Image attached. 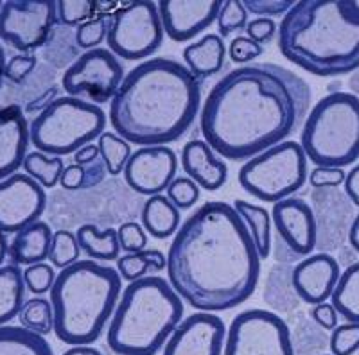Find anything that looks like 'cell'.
I'll return each mask as SVG.
<instances>
[{"instance_id": "cell-59", "label": "cell", "mask_w": 359, "mask_h": 355, "mask_svg": "<svg viewBox=\"0 0 359 355\" xmlns=\"http://www.w3.org/2000/svg\"><path fill=\"white\" fill-rule=\"evenodd\" d=\"M348 88H351L352 95L359 97V69L355 72L351 74V79H348Z\"/></svg>"}, {"instance_id": "cell-24", "label": "cell", "mask_w": 359, "mask_h": 355, "mask_svg": "<svg viewBox=\"0 0 359 355\" xmlns=\"http://www.w3.org/2000/svg\"><path fill=\"white\" fill-rule=\"evenodd\" d=\"M182 56L185 67L201 81L221 72L226 60V47L219 34H205L198 41L189 43Z\"/></svg>"}, {"instance_id": "cell-37", "label": "cell", "mask_w": 359, "mask_h": 355, "mask_svg": "<svg viewBox=\"0 0 359 355\" xmlns=\"http://www.w3.org/2000/svg\"><path fill=\"white\" fill-rule=\"evenodd\" d=\"M108 22H110V17L107 15H101V17L90 18L85 24L79 25L74 33V40H76V47L79 49L92 50L99 49L102 41H107L108 34Z\"/></svg>"}, {"instance_id": "cell-36", "label": "cell", "mask_w": 359, "mask_h": 355, "mask_svg": "<svg viewBox=\"0 0 359 355\" xmlns=\"http://www.w3.org/2000/svg\"><path fill=\"white\" fill-rule=\"evenodd\" d=\"M219 36L226 38L236 31H243L248 24V11L241 0H226L221 6L216 18Z\"/></svg>"}, {"instance_id": "cell-53", "label": "cell", "mask_w": 359, "mask_h": 355, "mask_svg": "<svg viewBox=\"0 0 359 355\" xmlns=\"http://www.w3.org/2000/svg\"><path fill=\"white\" fill-rule=\"evenodd\" d=\"M57 92H60V88H57V86H50L49 90H45L40 97L29 102L27 108H25V111H38V113H40V111H43L45 108L49 106L50 102L56 101Z\"/></svg>"}, {"instance_id": "cell-25", "label": "cell", "mask_w": 359, "mask_h": 355, "mask_svg": "<svg viewBox=\"0 0 359 355\" xmlns=\"http://www.w3.org/2000/svg\"><path fill=\"white\" fill-rule=\"evenodd\" d=\"M180 214L182 212L168 200V196L156 194L146 200L140 219H142V226L147 235L163 241L178 232L180 219H182Z\"/></svg>"}, {"instance_id": "cell-13", "label": "cell", "mask_w": 359, "mask_h": 355, "mask_svg": "<svg viewBox=\"0 0 359 355\" xmlns=\"http://www.w3.org/2000/svg\"><path fill=\"white\" fill-rule=\"evenodd\" d=\"M124 67L110 49H92L79 54L65 70L62 86L70 97H86L94 104H104L117 94L124 79Z\"/></svg>"}, {"instance_id": "cell-28", "label": "cell", "mask_w": 359, "mask_h": 355, "mask_svg": "<svg viewBox=\"0 0 359 355\" xmlns=\"http://www.w3.org/2000/svg\"><path fill=\"white\" fill-rule=\"evenodd\" d=\"M76 239H78L79 249L90 260L111 262L117 260L121 255V246H118L115 228L99 230L94 225H83L76 232Z\"/></svg>"}, {"instance_id": "cell-46", "label": "cell", "mask_w": 359, "mask_h": 355, "mask_svg": "<svg viewBox=\"0 0 359 355\" xmlns=\"http://www.w3.org/2000/svg\"><path fill=\"white\" fill-rule=\"evenodd\" d=\"M230 60L237 65H250V63L262 54V46L250 40L248 36L233 38L229 47Z\"/></svg>"}, {"instance_id": "cell-54", "label": "cell", "mask_w": 359, "mask_h": 355, "mask_svg": "<svg viewBox=\"0 0 359 355\" xmlns=\"http://www.w3.org/2000/svg\"><path fill=\"white\" fill-rule=\"evenodd\" d=\"M99 156H101V153H99L97 144H86V146H83L81 149H78V151L74 153V164L88 165L92 164L94 160H97Z\"/></svg>"}, {"instance_id": "cell-10", "label": "cell", "mask_w": 359, "mask_h": 355, "mask_svg": "<svg viewBox=\"0 0 359 355\" xmlns=\"http://www.w3.org/2000/svg\"><path fill=\"white\" fill-rule=\"evenodd\" d=\"M163 34L156 2H131L110 17L107 43L117 57L137 62L162 47Z\"/></svg>"}, {"instance_id": "cell-44", "label": "cell", "mask_w": 359, "mask_h": 355, "mask_svg": "<svg viewBox=\"0 0 359 355\" xmlns=\"http://www.w3.org/2000/svg\"><path fill=\"white\" fill-rule=\"evenodd\" d=\"M147 271H149V264L144 258L142 251L140 253H126L117 258V273L128 284L144 278Z\"/></svg>"}, {"instance_id": "cell-43", "label": "cell", "mask_w": 359, "mask_h": 355, "mask_svg": "<svg viewBox=\"0 0 359 355\" xmlns=\"http://www.w3.org/2000/svg\"><path fill=\"white\" fill-rule=\"evenodd\" d=\"M36 65L38 60L34 54H15L6 63L4 78L15 85H20L34 72Z\"/></svg>"}, {"instance_id": "cell-20", "label": "cell", "mask_w": 359, "mask_h": 355, "mask_svg": "<svg viewBox=\"0 0 359 355\" xmlns=\"http://www.w3.org/2000/svg\"><path fill=\"white\" fill-rule=\"evenodd\" d=\"M339 274V264L332 255L316 253L302 258L293 267V287L298 300L309 305L323 303L331 298Z\"/></svg>"}, {"instance_id": "cell-58", "label": "cell", "mask_w": 359, "mask_h": 355, "mask_svg": "<svg viewBox=\"0 0 359 355\" xmlns=\"http://www.w3.org/2000/svg\"><path fill=\"white\" fill-rule=\"evenodd\" d=\"M8 251H9V244H8V239H6V233L0 232V265L4 264V260L8 258Z\"/></svg>"}, {"instance_id": "cell-8", "label": "cell", "mask_w": 359, "mask_h": 355, "mask_svg": "<svg viewBox=\"0 0 359 355\" xmlns=\"http://www.w3.org/2000/svg\"><path fill=\"white\" fill-rule=\"evenodd\" d=\"M107 113L78 97H57L29 124V139L43 155H74L104 133Z\"/></svg>"}, {"instance_id": "cell-30", "label": "cell", "mask_w": 359, "mask_h": 355, "mask_svg": "<svg viewBox=\"0 0 359 355\" xmlns=\"http://www.w3.org/2000/svg\"><path fill=\"white\" fill-rule=\"evenodd\" d=\"M0 355H54L43 335L24 327H0Z\"/></svg>"}, {"instance_id": "cell-62", "label": "cell", "mask_w": 359, "mask_h": 355, "mask_svg": "<svg viewBox=\"0 0 359 355\" xmlns=\"http://www.w3.org/2000/svg\"><path fill=\"white\" fill-rule=\"evenodd\" d=\"M320 355H327V354H320Z\"/></svg>"}, {"instance_id": "cell-23", "label": "cell", "mask_w": 359, "mask_h": 355, "mask_svg": "<svg viewBox=\"0 0 359 355\" xmlns=\"http://www.w3.org/2000/svg\"><path fill=\"white\" fill-rule=\"evenodd\" d=\"M54 232L43 221H36L15 233V239L9 244L8 257L15 265L40 264L49 257L50 242Z\"/></svg>"}, {"instance_id": "cell-6", "label": "cell", "mask_w": 359, "mask_h": 355, "mask_svg": "<svg viewBox=\"0 0 359 355\" xmlns=\"http://www.w3.org/2000/svg\"><path fill=\"white\" fill-rule=\"evenodd\" d=\"M184 318V300L162 277L130 282L108 327V347L117 355H156Z\"/></svg>"}, {"instance_id": "cell-48", "label": "cell", "mask_w": 359, "mask_h": 355, "mask_svg": "<svg viewBox=\"0 0 359 355\" xmlns=\"http://www.w3.org/2000/svg\"><path fill=\"white\" fill-rule=\"evenodd\" d=\"M278 25L275 24L271 18H253L246 24V36L253 40L255 43L262 46V43H269L277 34Z\"/></svg>"}, {"instance_id": "cell-9", "label": "cell", "mask_w": 359, "mask_h": 355, "mask_svg": "<svg viewBox=\"0 0 359 355\" xmlns=\"http://www.w3.org/2000/svg\"><path fill=\"white\" fill-rule=\"evenodd\" d=\"M307 176V158L300 144L284 140L246 160L237 178L250 196L275 204L300 190Z\"/></svg>"}, {"instance_id": "cell-32", "label": "cell", "mask_w": 359, "mask_h": 355, "mask_svg": "<svg viewBox=\"0 0 359 355\" xmlns=\"http://www.w3.org/2000/svg\"><path fill=\"white\" fill-rule=\"evenodd\" d=\"M22 167H24L25 174L31 176L41 187L53 188L60 183L65 164L60 156H47L40 151H34L27 153Z\"/></svg>"}, {"instance_id": "cell-45", "label": "cell", "mask_w": 359, "mask_h": 355, "mask_svg": "<svg viewBox=\"0 0 359 355\" xmlns=\"http://www.w3.org/2000/svg\"><path fill=\"white\" fill-rule=\"evenodd\" d=\"M248 15H257L259 18H271L286 15L293 8V0H243Z\"/></svg>"}, {"instance_id": "cell-27", "label": "cell", "mask_w": 359, "mask_h": 355, "mask_svg": "<svg viewBox=\"0 0 359 355\" xmlns=\"http://www.w3.org/2000/svg\"><path fill=\"white\" fill-rule=\"evenodd\" d=\"M24 271L15 264L0 265V327L18 318L25 303Z\"/></svg>"}, {"instance_id": "cell-17", "label": "cell", "mask_w": 359, "mask_h": 355, "mask_svg": "<svg viewBox=\"0 0 359 355\" xmlns=\"http://www.w3.org/2000/svg\"><path fill=\"white\" fill-rule=\"evenodd\" d=\"M226 327L212 312H194L168 339L163 355H223Z\"/></svg>"}, {"instance_id": "cell-1", "label": "cell", "mask_w": 359, "mask_h": 355, "mask_svg": "<svg viewBox=\"0 0 359 355\" xmlns=\"http://www.w3.org/2000/svg\"><path fill=\"white\" fill-rule=\"evenodd\" d=\"M309 106L306 79L277 63H250L210 88L200 110V130L214 153L241 162L293 135Z\"/></svg>"}, {"instance_id": "cell-61", "label": "cell", "mask_w": 359, "mask_h": 355, "mask_svg": "<svg viewBox=\"0 0 359 355\" xmlns=\"http://www.w3.org/2000/svg\"><path fill=\"white\" fill-rule=\"evenodd\" d=\"M0 8H2V0H0Z\"/></svg>"}, {"instance_id": "cell-22", "label": "cell", "mask_w": 359, "mask_h": 355, "mask_svg": "<svg viewBox=\"0 0 359 355\" xmlns=\"http://www.w3.org/2000/svg\"><path fill=\"white\" fill-rule=\"evenodd\" d=\"M180 164L198 187L208 192L219 190L229 180V167L205 140H189L182 149Z\"/></svg>"}, {"instance_id": "cell-55", "label": "cell", "mask_w": 359, "mask_h": 355, "mask_svg": "<svg viewBox=\"0 0 359 355\" xmlns=\"http://www.w3.org/2000/svg\"><path fill=\"white\" fill-rule=\"evenodd\" d=\"M142 255L149 264V271H163L168 267V257L158 249H144Z\"/></svg>"}, {"instance_id": "cell-21", "label": "cell", "mask_w": 359, "mask_h": 355, "mask_svg": "<svg viewBox=\"0 0 359 355\" xmlns=\"http://www.w3.org/2000/svg\"><path fill=\"white\" fill-rule=\"evenodd\" d=\"M29 123L18 104L0 106V181L13 176L27 156Z\"/></svg>"}, {"instance_id": "cell-51", "label": "cell", "mask_w": 359, "mask_h": 355, "mask_svg": "<svg viewBox=\"0 0 359 355\" xmlns=\"http://www.w3.org/2000/svg\"><path fill=\"white\" fill-rule=\"evenodd\" d=\"M85 167V183H83V188H94L97 187L99 183L104 181L108 174L107 164H104V160L99 156L97 160H94L92 164L83 165Z\"/></svg>"}, {"instance_id": "cell-39", "label": "cell", "mask_w": 359, "mask_h": 355, "mask_svg": "<svg viewBox=\"0 0 359 355\" xmlns=\"http://www.w3.org/2000/svg\"><path fill=\"white\" fill-rule=\"evenodd\" d=\"M165 192H168V200L180 212L192 209L200 200V187L191 178H182V176L175 178Z\"/></svg>"}, {"instance_id": "cell-57", "label": "cell", "mask_w": 359, "mask_h": 355, "mask_svg": "<svg viewBox=\"0 0 359 355\" xmlns=\"http://www.w3.org/2000/svg\"><path fill=\"white\" fill-rule=\"evenodd\" d=\"M63 355H102V351L94 347H90V344H81V347H72Z\"/></svg>"}, {"instance_id": "cell-2", "label": "cell", "mask_w": 359, "mask_h": 355, "mask_svg": "<svg viewBox=\"0 0 359 355\" xmlns=\"http://www.w3.org/2000/svg\"><path fill=\"white\" fill-rule=\"evenodd\" d=\"M168 278L198 312H223L252 298L261 257L232 204L208 201L180 225L168 251Z\"/></svg>"}, {"instance_id": "cell-47", "label": "cell", "mask_w": 359, "mask_h": 355, "mask_svg": "<svg viewBox=\"0 0 359 355\" xmlns=\"http://www.w3.org/2000/svg\"><path fill=\"white\" fill-rule=\"evenodd\" d=\"M345 171L336 167H314L309 172L307 180L311 187L316 188H338L345 181Z\"/></svg>"}, {"instance_id": "cell-42", "label": "cell", "mask_w": 359, "mask_h": 355, "mask_svg": "<svg viewBox=\"0 0 359 355\" xmlns=\"http://www.w3.org/2000/svg\"><path fill=\"white\" fill-rule=\"evenodd\" d=\"M118 246L124 253H140L147 246V233L142 225L128 221L117 228Z\"/></svg>"}, {"instance_id": "cell-14", "label": "cell", "mask_w": 359, "mask_h": 355, "mask_svg": "<svg viewBox=\"0 0 359 355\" xmlns=\"http://www.w3.org/2000/svg\"><path fill=\"white\" fill-rule=\"evenodd\" d=\"M271 225L275 228V258L278 264L313 255L316 248V221L313 209L302 197H286L273 204Z\"/></svg>"}, {"instance_id": "cell-35", "label": "cell", "mask_w": 359, "mask_h": 355, "mask_svg": "<svg viewBox=\"0 0 359 355\" xmlns=\"http://www.w3.org/2000/svg\"><path fill=\"white\" fill-rule=\"evenodd\" d=\"M79 253H81V249H79L76 233L69 232V230H57V232H54L49 257H47L53 267L65 270V267L79 260Z\"/></svg>"}, {"instance_id": "cell-11", "label": "cell", "mask_w": 359, "mask_h": 355, "mask_svg": "<svg viewBox=\"0 0 359 355\" xmlns=\"http://www.w3.org/2000/svg\"><path fill=\"white\" fill-rule=\"evenodd\" d=\"M223 355H294L290 325L269 310L239 312L226 330Z\"/></svg>"}, {"instance_id": "cell-5", "label": "cell", "mask_w": 359, "mask_h": 355, "mask_svg": "<svg viewBox=\"0 0 359 355\" xmlns=\"http://www.w3.org/2000/svg\"><path fill=\"white\" fill-rule=\"evenodd\" d=\"M123 293L117 270L95 260H78L56 274L50 289L54 334L65 344L81 347L101 337Z\"/></svg>"}, {"instance_id": "cell-29", "label": "cell", "mask_w": 359, "mask_h": 355, "mask_svg": "<svg viewBox=\"0 0 359 355\" xmlns=\"http://www.w3.org/2000/svg\"><path fill=\"white\" fill-rule=\"evenodd\" d=\"M233 210L245 221L246 228L257 248L259 257L268 258L271 255V216L261 204L248 203L245 200H236Z\"/></svg>"}, {"instance_id": "cell-56", "label": "cell", "mask_w": 359, "mask_h": 355, "mask_svg": "<svg viewBox=\"0 0 359 355\" xmlns=\"http://www.w3.org/2000/svg\"><path fill=\"white\" fill-rule=\"evenodd\" d=\"M347 239H348V244H351V248L359 255V212L354 216V221H352Z\"/></svg>"}, {"instance_id": "cell-16", "label": "cell", "mask_w": 359, "mask_h": 355, "mask_svg": "<svg viewBox=\"0 0 359 355\" xmlns=\"http://www.w3.org/2000/svg\"><path fill=\"white\" fill-rule=\"evenodd\" d=\"M178 171V156L168 146L140 147L131 153L124 167V181L142 196H156L168 190Z\"/></svg>"}, {"instance_id": "cell-40", "label": "cell", "mask_w": 359, "mask_h": 355, "mask_svg": "<svg viewBox=\"0 0 359 355\" xmlns=\"http://www.w3.org/2000/svg\"><path fill=\"white\" fill-rule=\"evenodd\" d=\"M24 282L27 291H31L36 296L49 293L53 289L54 282H56V273H54V267L50 264H40L27 265L24 270Z\"/></svg>"}, {"instance_id": "cell-60", "label": "cell", "mask_w": 359, "mask_h": 355, "mask_svg": "<svg viewBox=\"0 0 359 355\" xmlns=\"http://www.w3.org/2000/svg\"><path fill=\"white\" fill-rule=\"evenodd\" d=\"M6 63H8V60H6V53L4 49H2V46H0V90H2V85H4V70H6Z\"/></svg>"}, {"instance_id": "cell-31", "label": "cell", "mask_w": 359, "mask_h": 355, "mask_svg": "<svg viewBox=\"0 0 359 355\" xmlns=\"http://www.w3.org/2000/svg\"><path fill=\"white\" fill-rule=\"evenodd\" d=\"M331 303L345 321L359 323V262L351 264L339 274Z\"/></svg>"}, {"instance_id": "cell-41", "label": "cell", "mask_w": 359, "mask_h": 355, "mask_svg": "<svg viewBox=\"0 0 359 355\" xmlns=\"http://www.w3.org/2000/svg\"><path fill=\"white\" fill-rule=\"evenodd\" d=\"M332 355H352L359 351V323H345L332 330L329 339Z\"/></svg>"}, {"instance_id": "cell-38", "label": "cell", "mask_w": 359, "mask_h": 355, "mask_svg": "<svg viewBox=\"0 0 359 355\" xmlns=\"http://www.w3.org/2000/svg\"><path fill=\"white\" fill-rule=\"evenodd\" d=\"M57 6V22L67 27H79L90 20L95 11V2L92 0H60Z\"/></svg>"}, {"instance_id": "cell-50", "label": "cell", "mask_w": 359, "mask_h": 355, "mask_svg": "<svg viewBox=\"0 0 359 355\" xmlns=\"http://www.w3.org/2000/svg\"><path fill=\"white\" fill-rule=\"evenodd\" d=\"M83 183H85V167L83 165L72 164L63 169L60 185L65 190H79V188H83Z\"/></svg>"}, {"instance_id": "cell-3", "label": "cell", "mask_w": 359, "mask_h": 355, "mask_svg": "<svg viewBox=\"0 0 359 355\" xmlns=\"http://www.w3.org/2000/svg\"><path fill=\"white\" fill-rule=\"evenodd\" d=\"M201 108V81L172 57H151L124 76L110 101L115 133L140 147L168 146L187 133Z\"/></svg>"}, {"instance_id": "cell-49", "label": "cell", "mask_w": 359, "mask_h": 355, "mask_svg": "<svg viewBox=\"0 0 359 355\" xmlns=\"http://www.w3.org/2000/svg\"><path fill=\"white\" fill-rule=\"evenodd\" d=\"M311 319L323 330H334L338 327V312L332 307V303H318L311 310Z\"/></svg>"}, {"instance_id": "cell-15", "label": "cell", "mask_w": 359, "mask_h": 355, "mask_svg": "<svg viewBox=\"0 0 359 355\" xmlns=\"http://www.w3.org/2000/svg\"><path fill=\"white\" fill-rule=\"evenodd\" d=\"M47 207V194L25 172H15L0 181V232L18 233L40 221Z\"/></svg>"}, {"instance_id": "cell-18", "label": "cell", "mask_w": 359, "mask_h": 355, "mask_svg": "<svg viewBox=\"0 0 359 355\" xmlns=\"http://www.w3.org/2000/svg\"><path fill=\"white\" fill-rule=\"evenodd\" d=\"M311 209L316 221V248L322 249V253L339 248L354 221L352 203L345 192L316 188L311 194Z\"/></svg>"}, {"instance_id": "cell-19", "label": "cell", "mask_w": 359, "mask_h": 355, "mask_svg": "<svg viewBox=\"0 0 359 355\" xmlns=\"http://www.w3.org/2000/svg\"><path fill=\"white\" fill-rule=\"evenodd\" d=\"M163 33L172 41H189L216 22L221 0H160L156 2Z\"/></svg>"}, {"instance_id": "cell-12", "label": "cell", "mask_w": 359, "mask_h": 355, "mask_svg": "<svg viewBox=\"0 0 359 355\" xmlns=\"http://www.w3.org/2000/svg\"><path fill=\"white\" fill-rule=\"evenodd\" d=\"M57 24L53 0H6L0 8V40L20 54H31L49 41Z\"/></svg>"}, {"instance_id": "cell-7", "label": "cell", "mask_w": 359, "mask_h": 355, "mask_svg": "<svg viewBox=\"0 0 359 355\" xmlns=\"http://www.w3.org/2000/svg\"><path fill=\"white\" fill-rule=\"evenodd\" d=\"M300 147L316 167L343 169L359 158V97L332 92L309 110Z\"/></svg>"}, {"instance_id": "cell-34", "label": "cell", "mask_w": 359, "mask_h": 355, "mask_svg": "<svg viewBox=\"0 0 359 355\" xmlns=\"http://www.w3.org/2000/svg\"><path fill=\"white\" fill-rule=\"evenodd\" d=\"M97 147L99 153H101V158L107 164L108 174L117 176L121 172H124V167H126L128 160L131 156L130 142L121 139L115 131L114 133L111 131H104L97 139Z\"/></svg>"}, {"instance_id": "cell-33", "label": "cell", "mask_w": 359, "mask_h": 355, "mask_svg": "<svg viewBox=\"0 0 359 355\" xmlns=\"http://www.w3.org/2000/svg\"><path fill=\"white\" fill-rule=\"evenodd\" d=\"M20 327L33 330L40 335H49L54 332V310L53 303L47 298L25 300L18 312Z\"/></svg>"}, {"instance_id": "cell-26", "label": "cell", "mask_w": 359, "mask_h": 355, "mask_svg": "<svg viewBox=\"0 0 359 355\" xmlns=\"http://www.w3.org/2000/svg\"><path fill=\"white\" fill-rule=\"evenodd\" d=\"M264 302L275 312H293L297 309L300 300L293 287V265L277 264L269 270L266 277Z\"/></svg>"}, {"instance_id": "cell-52", "label": "cell", "mask_w": 359, "mask_h": 355, "mask_svg": "<svg viewBox=\"0 0 359 355\" xmlns=\"http://www.w3.org/2000/svg\"><path fill=\"white\" fill-rule=\"evenodd\" d=\"M343 187H345V196L351 200V203L359 207V164L347 172Z\"/></svg>"}, {"instance_id": "cell-4", "label": "cell", "mask_w": 359, "mask_h": 355, "mask_svg": "<svg viewBox=\"0 0 359 355\" xmlns=\"http://www.w3.org/2000/svg\"><path fill=\"white\" fill-rule=\"evenodd\" d=\"M278 50L287 62L318 78L359 69V2L300 0L282 17Z\"/></svg>"}]
</instances>
